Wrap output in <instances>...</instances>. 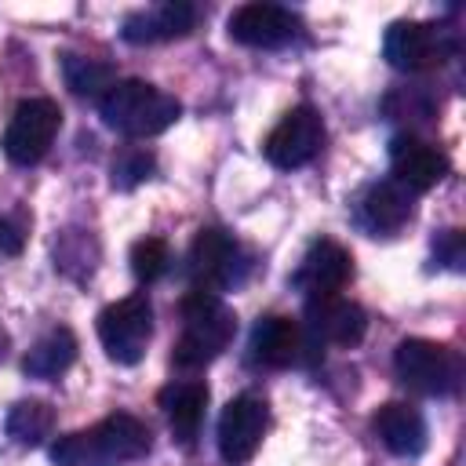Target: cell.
<instances>
[{
    "instance_id": "obj_1",
    "label": "cell",
    "mask_w": 466,
    "mask_h": 466,
    "mask_svg": "<svg viewBox=\"0 0 466 466\" xmlns=\"http://www.w3.org/2000/svg\"><path fill=\"white\" fill-rule=\"evenodd\" d=\"M149 451V430L127 411L106 415L102 422L66 433L51 444L58 466H124Z\"/></svg>"
},
{
    "instance_id": "obj_2",
    "label": "cell",
    "mask_w": 466,
    "mask_h": 466,
    "mask_svg": "<svg viewBox=\"0 0 466 466\" xmlns=\"http://www.w3.org/2000/svg\"><path fill=\"white\" fill-rule=\"evenodd\" d=\"M237 331V317L233 309L215 295V291H200L193 288L182 299V335L175 342V368L182 371H197L204 364H211L233 339Z\"/></svg>"
},
{
    "instance_id": "obj_3",
    "label": "cell",
    "mask_w": 466,
    "mask_h": 466,
    "mask_svg": "<svg viewBox=\"0 0 466 466\" xmlns=\"http://www.w3.org/2000/svg\"><path fill=\"white\" fill-rule=\"evenodd\" d=\"M98 113L113 131L127 138H149L167 131L178 120L182 106L175 95L146 80H113V87L98 98Z\"/></svg>"
},
{
    "instance_id": "obj_4",
    "label": "cell",
    "mask_w": 466,
    "mask_h": 466,
    "mask_svg": "<svg viewBox=\"0 0 466 466\" xmlns=\"http://www.w3.org/2000/svg\"><path fill=\"white\" fill-rule=\"evenodd\" d=\"M153 335V306L146 295H127L98 313V342L109 360L138 364Z\"/></svg>"
},
{
    "instance_id": "obj_5",
    "label": "cell",
    "mask_w": 466,
    "mask_h": 466,
    "mask_svg": "<svg viewBox=\"0 0 466 466\" xmlns=\"http://www.w3.org/2000/svg\"><path fill=\"white\" fill-rule=\"evenodd\" d=\"M397 379L422 397H448L459 386V357L430 339H404L393 353Z\"/></svg>"
},
{
    "instance_id": "obj_6",
    "label": "cell",
    "mask_w": 466,
    "mask_h": 466,
    "mask_svg": "<svg viewBox=\"0 0 466 466\" xmlns=\"http://www.w3.org/2000/svg\"><path fill=\"white\" fill-rule=\"evenodd\" d=\"M58 124H62V113H58V106L51 98H25V102H18L15 113H11V124L4 131L7 160L22 164V167L36 164L51 149V142L58 135Z\"/></svg>"
},
{
    "instance_id": "obj_7",
    "label": "cell",
    "mask_w": 466,
    "mask_h": 466,
    "mask_svg": "<svg viewBox=\"0 0 466 466\" xmlns=\"http://www.w3.org/2000/svg\"><path fill=\"white\" fill-rule=\"evenodd\" d=\"M324 146V120L313 106H295L280 116V124L266 138V160L280 171H295L309 164Z\"/></svg>"
},
{
    "instance_id": "obj_8",
    "label": "cell",
    "mask_w": 466,
    "mask_h": 466,
    "mask_svg": "<svg viewBox=\"0 0 466 466\" xmlns=\"http://www.w3.org/2000/svg\"><path fill=\"white\" fill-rule=\"evenodd\" d=\"M451 51V40L433 22H393L382 40V55L400 73H422L430 66H441Z\"/></svg>"
},
{
    "instance_id": "obj_9",
    "label": "cell",
    "mask_w": 466,
    "mask_h": 466,
    "mask_svg": "<svg viewBox=\"0 0 466 466\" xmlns=\"http://www.w3.org/2000/svg\"><path fill=\"white\" fill-rule=\"evenodd\" d=\"M244 251L240 244L226 233V229H200L193 248H189V277H193V288L200 291H222L229 284L240 280L244 273Z\"/></svg>"
},
{
    "instance_id": "obj_10",
    "label": "cell",
    "mask_w": 466,
    "mask_h": 466,
    "mask_svg": "<svg viewBox=\"0 0 466 466\" xmlns=\"http://www.w3.org/2000/svg\"><path fill=\"white\" fill-rule=\"evenodd\" d=\"M266 426H269V411H266V400L255 397V393H240L233 397L222 415H218V451L229 466H240L248 462L262 437H266Z\"/></svg>"
},
{
    "instance_id": "obj_11",
    "label": "cell",
    "mask_w": 466,
    "mask_h": 466,
    "mask_svg": "<svg viewBox=\"0 0 466 466\" xmlns=\"http://www.w3.org/2000/svg\"><path fill=\"white\" fill-rule=\"evenodd\" d=\"M353 277V258L342 244L335 240H313L291 277V284L309 299H328V295H339L346 288V280Z\"/></svg>"
},
{
    "instance_id": "obj_12",
    "label": "cell",
    "mask_w": 466,
    "mask_h": 466,
    "mask_svg": "<svg viewBox=\"0 0 466 466\" xmlns=\"http://www.w3.org/2000/svg\"><path fill=\"white\" fill-rule=\"evenodd\" d=\"M306 339L309 346L317 342H331V346H357L368 331V313L342 299V295H328V299H309L306 302Z\"/></svg>"
},
{
    "instance_id": "obj_13",
    "label": "cell",
    "mask_w": 466,
    "mask_h": 466,
    "mask_svg": "<svg viewBox=\"0 0 466 466\" xmlns=\"http://www.w3.org/2000/svg\"><path fill=\"white\" fill-rule=\"evenodd\" d=\"M229 36L244 47H284L299 36V18L280 4H244L229 15Z\"/></svg>"
},
{
    "instance_id": "obj_14",
    "label": "cell",
    "mask_w": 466,
    "mask_h": 466,
    "mask_svg": "<svg viewBox=\"0 0 466 466\" xmlns=\"http://www.w3.org/2000/svg\"><path fill=\"white\" fill-rule=\"evenodd\" d=\"M248 350H251V360L262 364V368H291L313 346H309V339H306V331H302L299 320L280 317V313H269V317L255 320L251 339H248Z\"/></svg>"
},
{
    "instance_id": "obj_15",
    "label": "cell",
    "mask_w": 466,
    "mask_h": 466,
    "mask_svg": "<svg viewBox=\"0 0 466 466\" xmlns=\"http://www.w3.org/2000/svg\"><path fill=\"white\" fill-rule=\"evenodd\" d=\"M390 171L408 193H426L448 175V157L415 135H397L390 142Z\"/></svg>"
},
{
    "instance_id": "obj_16",
    "label": "cell",
    "mask_w": 466,
    "mask_h": 466,
    "mask_svg": "<svg viewBox=\"0 0 466 466\" xmlns=\"http://www.w3.org/2000/svg\"><path fill=\"white\" fill-rule=\"evenodd\" d=\"M197 22V7L186 4V0H164V4H153V7H142V11H131L124 18V29L120 36L127 44H160V40H175V36H186Z\"/></svg>"
},
{
    "instance_id": "obj_17",
    "label": "cell",
    "mask_w": 466,
    "mask_h": 466,
    "mask_svg": "<svg viewBox=\"0 0 466 466\" xmlns=\"http://www.w3.org/2000/svg\"><path fill=\"white\" fill-rule=\"evenodd\" d=\"M408 218H411V193H408L400 182H393V178L368 186V189L360 193V200H357V222H360L371 237H390V233H397Z\"/></svg>"
},
{
    "instance_id": "obj_18",
    "label": "cell",
    "mask_w": 466,
    "mask_h": 466,
    "mask_svg": "<svg viewBox=\"0 0 466 466\" xmlns=\"http://www.w3.org/2000/svg\"><path fill=\"white\" fill-rule=\"evenodd\" d=\"M160 408L167 415V426H171L175 441L189 448L197 441L204 411H208V386L197 382V379H178V382L160 390Z\"/></svg>"
},
{
    "instance_id": "obj_19",
    "label": "cell",
    "mask_w": 466,
    "mask_h": 466,
    "mask_svg": "<svg viewBox=\"0 0 466 466\" xmlns=\"http://www.w3.org/2000/svg\"><path fill=\"white\" fill-rule=\"evenodd\" d=\"M375 433L400 459H415L426 451V419L404 400H390L375 411Z\"/></svg>"
},
{
    "instance_id": "obj_20",
    "label": "cell",
    "mask_w": 466,
    "mask_h": 466,
    "mask_svg": "<svg viewBox=\"0 0 466 466\" xmlns=\"http://www.w3.org/2000/svg\"><path fill=\"white\" fill-rule=\"evenodd\" d=\"M73 360H76V335H73L69 328H51L47 335H40V339L29 346L22 368H25V375H33V379H55V375H62Z\"/></svg>"
},
{
    "instance_id": "obj_21",
    "label": "cell",
    "mask_w": 466,
    "mask_h": 466,
    "mask_svg": "<svg viewBox=\"0 0 466 466\" xmlns=\"http://www.w3.org/2000/svg\"><path fill=\"white\" fill-rule=\"evenodd\" d=\"M4 426H7V437L15 444L33 448L44 437H51V430H55V408L47 400H18L7 411V422Z\"/></svg>"
},
{
    "instance_id": "obj_22",
    "label": "cell",
    "mask_w": 466,
    "mask_h": 466,
    "mask_svg": "<svg viewBox=\"0 0 466 466\" xmlns=\"http://www.w3.org/2000/svg\"><path fill=\"white\" fill-rule=\"evenodd\" d=\"M62 76H66V87L80 98H102L113 87V66L98 62V58H87V55H66L62 58Z\"/></svg>"
},
{
    "instance_id": "obj_23",
    "label": "cell",
    "mask_w": 466,
    "mask_h": 466,
    "mask_svg": "<svg viewBox=\"0 0 466 466\" xmlns=\"http://www.w3.org/2000/svg\"><path fill=\"white\" fill-rule=\"evenodd\" d=\"M167 262H171V251H167L164 240H157V237H142V240L131 244V273H135L138 280L149 284V280L164 277V273H167Z\"/></svg>"
},
{
    "instance_id": "obj_24",
    "label": "cell",
    "mask_w": 466,
    "mask_h": 466,
    "mask_svg": "<svg viewBox=\"0 0 466 466\" xmlns=\"http://www.w3.org/2000/svg\"><path fill=\"white\" fill-rule=\"evenodd\" d=\"M149 171H153V157H149V153H142V149H124V153L113 160V186L127 189V186L149 178Z\"/></svg>"
},
{
    "instance_id": "obj_25",
    "label": "cell",
    "mask_w": 466,
    "mask_h": 466,
    "mask_svg": "<svg viewBox=\"0 0 466 466\" xmlns=\"http://www.w3.org/2000/svg\"><path fill=\"white\" fill-rule=\"evenodd\" d=\"M433 251H437L451 269H459V266H462V237H459V229L441 233V237H437V244H433Z\"/></svg>"
},
{
    "instance_id": "obj_26",
    "label": "cell",
    "mask_w": 466,
    "mask_h": 466,
    "mask_svg": "<svg viewBox=\"0 0 466 466\" xmlns=\"http://www.w3.org/2000/svg\"><path fill=\"white\" fill-rule=\"evenodd\" d=\"M22 244H25L22 222H15V218H0V255H18Z\"/></svg>"
},
{
    "instance_id": "obj_27",
    "label": "cell",
    "mask_w": 466,
    "mask_h": 466,
    "mask_svg": "<svg viewBox=\"0 0 466 466\" xmlns=\"http://www.w3.org/2000/svg\"><path fill=\"white\" fill-rule=\"evenodd\" d=\"M7 346H11V339H7V331H4V324H0V360L7 357Z\"/></svg>"
}]
</instances>
